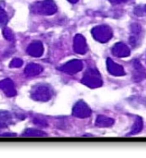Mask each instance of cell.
Wrapping results in <instances>:
<instances>
[{"mask_svg": "<svg viewBox=\"0 0 146 158\" xmlns=\"http://www.w3.org/2000/svg\"><path fill=\"white\" fill-rule=\"evenodd\" d=\"M30 11L34 14L49 16L57 12V5L53 0H43L37 1L30 5Z\"/></svg>", "mask_w": 146, "mask_h": 158, "instance_id": "cell-1", "label": "cell"}, {"mask_svg": "<svg viewBox=\"0 0 146 158\" xmlns=\"http://www.w3.org/2000/svg\"><path fill=\"white\" fill-rule=\"evenodd\" d=\"M53 88L49 84H37L31 89L30 96L33 100L40 102H47L53 96Z\"/></svg>", "mask_w": 146, "mask_h": 158, "instance_id": "cell-2", "label": "cell"}, {"mask_svg": "<svg viewBox=\"0 0 146 158\" xmlns=\"http://www.w3.org/2000/svg\"><path fill=\"white\" fill-rule=\"evenodd\" d=\"M82 84L86 85L89 88H98L103 84L101 75L97 69L90 67L85 71L84 75L82 77Z\"/></svg>", "mask_w": 146, "mask_h": 158, "instance_id": "cell-3", "label": "cell"}, {"mask_svg": "<svg viewBox=\"0 0 146 158\" xmlns=\"http://www.w3.org/2000/svg\"><path fill=\"white\" fill-rule=\"evenodd\" d=\"M91 33H92L93 38L100 43H106L113 36L112 29L108 25H105V24L93 27L92 30H91Z\"/></svg>", "mask_w": 146, "mask_h": 158, "instance_id": "cell-4", "label": "cell"}, {"mask_svg": "<svg viewBox=\"0 0 146 158\" xmlns=\"http://www.w3.org/2000/svg\"><path fill=\"white\" fill-rule=\"evenodd\" d=\"M91 109L90 107L86 104L84 101L79 100L78 102L75 103L72 109V115L77 118H87L91 115Z\"/></svg>", "mask_w": 146, "mask_h": 158, "instance_id": "cell-5", "label": "cell"}, {"mask_svg": "<svg viewBox=\"0 0 146 158\" xmlns=\"http://www.w3.org/2000/svg\"><path fill=\"white\" fill-rule=\"evenodd\" d=\"M82 68H83V63L78 59L70 60L68 62H66L65 64L61 65L60 67H58V69H59L60 71L68 73V74L78 73L79 71H81Z\"/></svg>", "mask_w": 146, "mask_h": 158, "instance_id": "cell-6", "label": "cell"}, {"mask_svg": "<svg viewBox=\"0 0 146 158\" xmlns=\"http://www.w3.org/2000/svg\"><path fill=\"white\" fill-rule=\"evenodd\" d=\"M142 38V29L140 24L133 23L130 25V37H129V42L133 47L138 46Z\"/></svg>", "mask_w": 146, "mask_h": 158, "instance_id": "cell-7", "label": "cell"}, {"mask_svg": "<svg viewBox=\"0 0 146 158\" xmlns=\"http://www.w3.org/2000/svg\"><path fill=\"white\" fill-rule=\"evenodd\" d=\"M132 77L135 82H141L146 78V71L145 68L141 64L138 59H134L132 62Z\"/></svg>", "mask_w": 146, "mask_h": 158, "instance_id": "cell-8", "label": "cell"}, {"mask_svg": "<svg viewBox=\"0 0 146 158\" xmlns=\"http://www.w3.org/2000/svg\"><path fill=\"white\" fill-rule=\"evenodd\" d=\"M73 49L77 54L83 55L88 50V46H87L85 37L81 34H76L73 38Z\"/></svg>", "mask_w": 146, "mask_h": 158, "instance_id": "cell-9", "label": "cell"}, {"mask_svg": "<svg viewBox=\"0 0 146 158\" xmlns=\"http://www.w3.org/2000/svg\"><path fill=\"white\" fill-rule=\"evenodd\" d=\"M26 52L28 55H30L32 57L42 56V54L44 52V47L42 42H40V41H33V42H31L28 45Z\"/></svg>", "mask_w": 146, "mask_h": 158, "instance_id": "cell-10", "label": "cell"}, {"mask_svg": "<svg viewBox=\"0 0 146 158\" xmlns=\"http://www.w3.org/2000/svg\"><path fill=\"white\" fill-rule=\"evenodd\" d=\"M0 89H1L5 95L8 97H13L16 95V89L13 81L9 78H5L3 80H0Z\"/></svg>", "mask_w": 146, "mask_h": 158, "instance_id": "cell-11", "label": "cell"}, {"mask_svg": "<svg viewBox=\"0 0 146 158\" xmlns=\"http://www.w3.org/2000/svg\"><path fill=\"white\" fill-rule=\"evenodd\" d=\"M106 65H107V70L110 74H112L113 76H123L125 75L124 68L121 65L116 63L110 58H107L106 60Z\"/></svg>", "mask_w": 146, "mask_h": 158, "instance_id": "cell-12", "label": "cell"}, {"mask_svg": "<svg viewBox=\"0 0 146 158\" xmlns=\"http://www.w3.org/2000/svg\"><path fill=\"white\" fill-rule=\"evenodd\" d=\"M112 54L116 57H127L130 55V48H129L126 44H124L122 42H118L116 43L111 49Z\"/></svg>", "mask_w": 146, "mask_h": 158, "instance_id": "cell-13", "label": "cell"}, {"mask_svg": "<svg viewBox=\"0 0 146 158\" xmlns=\"http://www.w3.org/2000/svg\"><path fill=\"white\" fill-rule=\"evenodd\" d=\"M42 71H43L42 66L39 64H36V63H29L24 69L25 75L28 77H33V76L39 75Z\"/></svg>", "mask_w": 146, "mask_h": 158, "instance_id": "cell-14", "label": "cell"}, {"mask_svg": "<svg viewBox=\"0 0 146 158\" xmlns=\"http://www.w3.org/2000/svg\"><path fill=\"white\" fill-rule=\"evenodd\" d=\"M13 115L9 111L0 110V128H6L12 123Z\"/></svg>", "mask_w": 146, "mask_h": 158, "instance_id": "cell-15", "label": "cell"}, {"mask_svg": "<svg viewBox=\"0 0 146 158\" xmlns=\"http://www.w3.org/2000/svg\"><path fill=\"white\" fill-rule=\"evenodd\" d=\"M114 124V120L107 117L105 115H99L97 116L96 120H95V125L100 128H106V127H111Z\"/></svg>", "mask_w": 146, "mask_h": 158, "instance_id": "cell-16", "label": "cell"}, {"mask_svg": "<svg viewBox=\"0 0 146 158\" xmlns=\"http://www.w3.org/2000/svg\"><path fill=\"white\" fill-rule=\"evenodd\" d=\"M143 128V120L141 117H136L135 121H134V124H133V126L131 128L130 132L128 133V136L130 135H136L138 134V133L142 130Z\"/></svg>", "mask_w": 146, "mask_h": 158, "instance_id": "cell-17", "label": "cell"}, {"mask_svg": "<svg viewBox=\"0 0 146 158\" xmlns=\"http://www.w3.org/2000/svg\"><path fill=\"white\" fill-rule=\"evenodd\" d=\"M23 137H45L47 136V134L43 131L34 129V128H28L22 133Z\"/></svg>", "mask_w": 146, "mask_h": 158, "instance_id": "cell-18", "label": "cell"}, {"mask_svg": "<svg viewBox=\"0 0 146 158\" xmlns=\"http://www.w3.org/2000/svg\"><path fill=\"white\" fill-rule=\"evenodd\" d=\"M2 33H3L4 38H5L7 41H14V39H15L14 33H13V31H12L10 28H8V27H4Z\"/></svg>", "mask_w": 146, "mask_h": 158, "instance_id": "cell-19", "label": "cell"}, {"mask_svg": "<svg viewBox=\"0 0 146 158\" xmlns=\"http://www.w3.org/2000/svg\"><path fill=\"white\" fill-rule=\"evenodd\" d=\"M8 22V15L5 10L0 6V27H5Z\"/></svg>", "mask_w": 146, "mask_h": 158, "instance_id": "cell-20", "label": "cell"}, {"mask_svg": "<svg viewBox=\"0 0 146 158\" xmlns=\"http://www.w3.org/2000/svg\"><path fill=\"white\" fill-rule=\"evenodd\" d=\"M22 65H23V61L20 59V58H14V59H12V61L10 62L9 67L10 68H19V67H21Z\"/></svg>", "mask_w": 146, "mask_h": 158, "instance_id": "cell-21", "label": "cell"}, {"mask_svg": "<svg viewBox=\"0 0 146 158\" xmlns=\"http://www.w3.org/2000/svg\"><path fill=\"white\" fill-rule=\"evenodd\" d=\"M33 122H34V124H36V125H39L41 127H46L48 125L46 120H45L43 117H41V116H37V117H35L34 120H33Z\"/></svg>", "mask_w": 146, "mask_h": 158, "instance_id": "cell-22", "label": "cell"}, {"mask_svg": "<svg viewBox=\"0 0 146 158\" xmlns=\"http://www.w3.org/2000/svg\"><path fill=\"white\" fill-rule=\"evenodd\" d=\"M110 3L112 4H120V3H123V2H126L127 0H108Z\"/></svg>", "mask_w": 146, "mask_h": 158, "instance_id": "cell-23", "label": "cell"}, {"mask_svg": "<svg viewBox=\"0 0 146 158\" xmlns=\"http://www.w3.org/2000/svg\"><path fill=\"white\" fill-rule=\"evenodd\" d=\"M2 137H15L16 134L15 133H4V134L1 135Z\"/></svg>", "mask_w": 146, "mask_h": 158, "instance_id": "cell-24", "label": "cell"}, {"mask_svg": "<svg viewBox=\"0 0 146 158\" xmlns=\"http://www.w3.org/2000/svg\"><path fill=\"white\" fill-rule=\"evenodd\" d=\"M68 1L70 2V3H72V4H75V3H77L79 0H68Z\"/></svg>", "mask_w": 146, "mask_h": 158, "instance_id": "cell-25", "label": "cell"}, {"mask_svg": "<svg viewBox=\"0 0 146 158\" xmlns=\"http://www.w3.org/2000/svg\"><path fill=\"white\" fill-rule=\"evenodd\" d=\"M143 11H144V12H145V13H146V5H145V6L143 7Z\"/></svg>", "mask_w": 146, "mask_h": 158, "instance_id": "cell-26", "label": "cell"}]
</instances>
